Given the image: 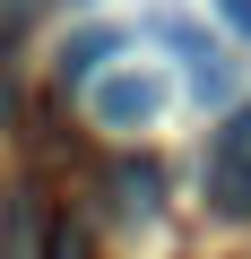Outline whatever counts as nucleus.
I'll use <instances>...</instances> for the list:
<instances>
[{
    "label": "nucleus",
    "instance_id": "nucleus-1",
    "mask_svg": "<svg viewBox=\"0 0 251 259\" xmlns=\"http://www.w3.org/2000/svg\"><path fill=\"white\" fill-rule=\"evenodd\" d=\"M165 78L148 69V61H121V69H104L95 87H87V112H95V130H148L156 112H165Z\"/></svg>",
    "mask_w": 251,
    "mask_h": 259
},
{
    "label": "nucleus",
    "instance_id": "nucleus-3",
    "mask_svg": "<svg viewBox=\"0 0 251 259\" xmlns=\"http://www.w3.org/2000/svg\"><path fill=\"white\" fill-rule=\"evenodd\" d=\"M130 44L121 26H78L69 44H61V87H95L104 69H113V52Z\"/></svg>",
    "mask_w": 251,
    "mask_h": 259
},
{
    "label": "nucleus",
    "instance_id": "nucleus-5",
    "mask_svg": "<svg viewBox=\"0 0 251 259\" xmlns=\"http://www.w3.org/2000/svg\"><path fill=\"white\" fill-rule=\"evenodd\" d=\"M208 199H217V216H251V164L234 147H208Z\"/></svg>",
    "mask_w": 251,
    "mask_h": 259
},
{
    "label": "nucleus",
    "instance_id": "nucleus-2",
    "mask_svg": "<svg viewBox=\"0 0 251 259\" xmlns=\"http://www.w3.org/2000/svg\"><path fill=\"white\" fill-rule=\"evenodd\" d=\"M156 35L182 44V61H191V95H199V104H234V61H225L217 44H199L182 18H156Z\"/></svg>",
    "mask_w": 251,
    "mask_h": 259
},
{
    "label": "nucleus",
    "instance_id": "nucleus-7",
    "mask_svg": "<svg viewBox=\"0 0 251 259\" xmlns=\"http://www.w3.org/2000/svg\"><path fill=\"white\" fill-rule=\"evenodd\" d=\"M44 259H87V233L78 225H44Z\"/></svg>",
    "mask_w": 251,
    "mask_h": 259
},
{
    "label": "nucleus",
    "instance_id": "nucleus-4",
    "mask_svg": "<svg viewBox=\"0 0 251 259\" xmlns=\"http://www.w3.org/2000/svg\"><path fill=\"white\" fill-rule=\"evenodd\" d=\"M104 190H113V216H130V225H156V207H165V173L156 164H113Z\"/></svg>",
    "mask_w": 251,
    "mask_h": 259
},
{
    "label": "nucleus",
    "instance_id": "nucleus-6",
    "mask_svg": "<svg viewBox=\"0 0 251 259\" xmlns=\"http://www.w3.org/2000/svg\"><path fill=\"white\" fill-rule=\"evenodd\" d=\"M0 259H44V233H35V190H9V199H0Z\"/></svg>",
    "mask_w": 251,
    "mask_h": 259
},
{
    "label": "nucleus",
    "instance_id": "nucleus-10",
    "mask_svg": "<svg viewBox=\"0 0 251 259\" xmlns=\"http://www.w3.org/2000/svg\"><path fill=\"white\" fill-rule=\"evenodd\" d=\"M69 9H87V0H69Z\"/></svg>",
    "mask_w": 251,
    "mask_h": 259
},
{
    "label": "nucleus",
    "instance_id": "nucleus-8",
    "mask_svg": "<svg viewBox=\"0 0 251 259\" xmlns=\"http://www.w3.org/2000/svg\"><path fill=\"white\" fill-rule=\"evenodd\" d=\"M217 147H234V156H242V164H251V104H242V112H234V121H225V130H217Z\"/></svg>",
    "mask_w": 251,
    "mask_h": 259
},
{
    "label": "nucleus",
    "instance_id": "nucleus-9",
    "mask_svg": "<svg viewBox=\"0 0 251 259\" xmlns=\"http://www.w3.org/2000/svg\"><path fill=\"white\" fill-rule=\"evenodd\" d=\"M217 18H225L234 35H251V0H217Z\"/></svg>",
    "mask_w": 251,
    "mask_h": 259
}]
</instances>
